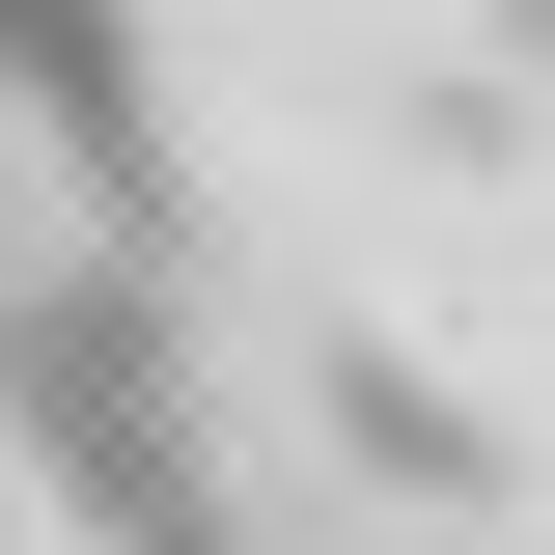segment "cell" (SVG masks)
I'll list each match as a JSON object with an SVG mask.
<instances>
[{"instance_id": "obj_1", "label": "cell", "mask_w": 555, "mask_h": 555, "mask_svg": "<svg viewBox=\"0 0 555 555\" xmlns=\"http://www.w3.org/2000/svg\"><path fill=\"white\" fill-rule=\"evenodd\" d=\"M0 416L56 444V500L112 555H250L222 528V416H195V361H167V250H56L28 306H0Z\"/></svg>"}]
</instances>
